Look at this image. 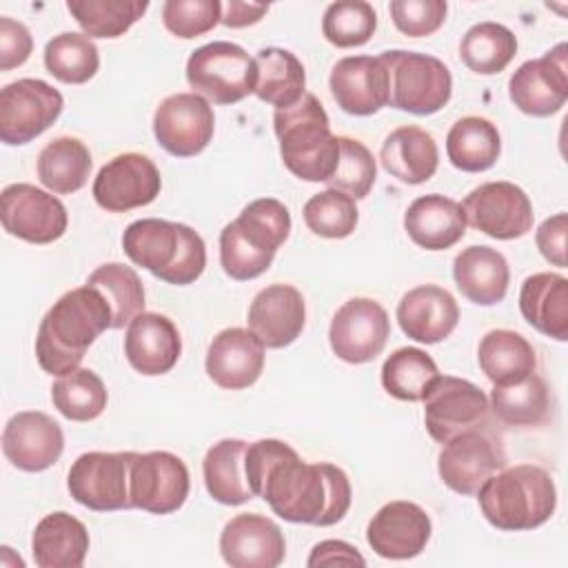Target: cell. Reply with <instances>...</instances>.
<instances>
[{"mask_svg":"<svg viewBox=\"0 0 568 568\" xmlns=\"http://www.w3.org/2000/svg\"><path fill=\"white\" fill-rule=\"evenodd\" d=\"M519 311L539 333L568 339V280L559 273H535L524 280L519 291Z\"/></svg>","mask_w":568,"mask_h":568,"instance_id":"1f68e13d","label":"cell"},{"mask_svg":"<svg viewBox=\"0 0 568 568\" xmlns=\"http://www.w3.org/2000/svg\"><path fill=\"white\" fill-rule=\"evenodd\" d=\"M246 479L284 521L333 526L351 508L353 490L346 473L335 464H308L280 439L246 444Z\"/></svg>","mask_w":568,"mask_h":568,"instance_id":"6da1fadb","label":"cell"},{"mask_svg":"<svg viewBox=\"0 0 568 568\" xmlns=\"http://www.w3.org/2000/svg\"><path fill=\"white\" fill-rule=\"evenodd\" d=\"M397 322L410 339L437 344L455 331L459 322V306L446 288L437 284H422L399 300Z\"/></svg>","mask_w":568,"mask_h":568,"instance_id":"4316f807","label":"cell"},{"mask_svg":"<svg viewBox=\"0 0 568 568\" xmlns=\"http://www.w3.org/2000/svg\"><path fill=\"white\" fill-rule=\"evenodd\" d=\"M291 233V213L275 197L248 202L220 233V264L237 282L262 275Z\"/></svg>","mask_w":568,"mask_h":568,"instance_id":"277c9868","label":"cell"},{"mask_svg":"<svg viewBox=\"0 0 568 568\" xmlns=\"http://www.w3.org/2000/svg\"><path fill=\"white\" fill-rule=\"evenodd\" d=\"M64 448L60 424L40 410L16 413L2 430V453L11 466L40 473L53 466Z\"/></svg>","mask_w":568,"mask_h":568,"instance_id":"44dd1931","label":"cell"},{"mask_svg":"<svg viewBox=\"0 0 568 568\" xmlns=\"http://www.w3.org/2000/svg\"><path fill=\"white\" fill-rule=\"evenodd\" d=\"M44 67L60 82L84 84L95 75L100 67V53L87 33L67 31L53 36L47 42Z\"/></svg>","mask_w":568,"mask_h":568,"instance_id":"7bdbcfd3","label":"cell"},{"mask_svg":"<svg viewBox=\"0 0 568 568\" xmlns=\"http://www.w3.org/2000/svg\"><path fill=\"white\" fill-rule=\"evenodd\" d=\"M379 160L384 171L399 182L422 184L435 175L439 164V151L426 129L406 124L386 135Z\"/></svg>","mask_w":568,"mask_h":568,"instance_id":"4dcf8cb0","label":"cell"},{"mask_svg":"<svg viewBox=\"0 0 568 568\" xmlns=\"http://www.w3.org/2000/svg\"><path fill=\"white\" fill-rule=\"evenodd\" d=\"M408 237L426 251H444L466 235V215L459 202L439 193L419 195L404 213Z\"/></svg>","mask_w":568,"mask_h":568,"instance_id":"83f0119b","label":"cell"},{"mask_svg":"<svg viewBox=\"0 0 568 568\" xmlns=\"http://www.w3.org/2000/svg\"><path fill=\"white\" fill-rule=\"evenodd\" d=\"M191 479L186 464L166 450L135 453L131 466V504L153 515H169L182 508Z\"/></svg>","mask_w":568,"mask_h":568,"instance_id":"e0dca14e","label":"cell"},{"mask_svg":"<svg viewBox=\"0 0 568 568\" xmlns=\"http://www.w3.org/2000/svg\"><path fill=\"white\" fill-rule=\"evenodd\" d=\"M490 408L508 426H539L550 413V390L539 375L530 373L517 384L493 386Z\"/></svg>","mask_w":568,"mask_h":568,"instance_id":"ab89813d","label":"cell"},{"mask_svg":"<svg viewBox=\"0 0 568 568\" xmlns=\"http://www.w3.org/2000/svg\"><path fill=\"white\" fill-rule=\"evenodd\" d=\"M222 20V2L217 0H166L162 7L164 27L184 40L211 31Z\"/></svg>","mask_w":568,"mask_h":568,"instance_id":"c3c4849f","label":"cell"},{"mask_svg":"<svg viewBox=\"0 0 568 568\" xmlns=\"http://www.w3.org/2000/svg\"><path fill=\"white\" fill-rule=\"evenodd\" d=\"M388 71V104L413 115H430L444 109L453 93L448 67L428 53L384 51L379 53Z\"/></svg>","mask_w":568,"mask_h":568,"instance_id":"52a82bcc","label":"cell"},{"mask_svg":"<svg viewBox=\"0 0 568 568\" xmlns=\"http://www.w3.org/2000/svg\"><path fill=\"white\" fill-rule=\"evenodd\" d=\"M437 379L439 371L435 359L415 346L397 348L382 366V386L402 402H424Z\"/></svg>","mask_w":568,"mask_h":568,"instance_id":"74e56055","label":"cell"},{"mask_svg":"<svg viewBox=\"0 0 568 568\" xmlns=\"http://www.w3.org/2000/svg\"><path fill=\"white\" fill-rule=\"evenodd\" d=\"M515 53L517 38L508 27L499 22H477L464 33L459 42L462 62L479 75L504 71Z\"/></svg>","mask_w":568,"mask_h":568,"instance_id":"f35d334b","label":"cell"},{"mask_svg":"<svg viewBox=\"0 0 568 568\" xmlns=\"http://www.w3.org/2000/svg\"><path fill=\"white\" fill-rule=\"evenodd\" d=\"M506 466L501 442L484 426L444 442L437 457L442 481L457 495H477L479 486Z\"/></svg>","mask_w":568,"mask_h":568,"instance_id":"8fae6325","label":"cell"},{"mask_svg":"<svg viewBox=\"0 0 568 568\" xmlns=\"http://www.w3.org/2000/svg\"><path fill=\"white\" fill-rule=\"evenodd\" d=\"M477 359L481 373L493 382V386L517 384L535 373L537 366L532 344L508 328L488 331L479 342Z\"/></svg>","mask_w":568,"mask_h":568,"instance_id":"d6a6232c","label":"cell"},{"mask_svg":"<svg viewBox=\"0 0 568 568\" xmlns=\"http://www.w3.org/2000/svg\"><path fill=\"white\" fill-rule=\"evenodd\" d=\"M302 215H304L306 226L315 235L328 237V240H342L355 231L359 211H357L353 197H348L346 193H339L335 189H326L322 193H315L304 204Z\"/></svg>","mask_w":568,"mask_h":568,"instance_id":"bcb514c9","label":"cell"},{"mask_svg":"<svg viewBox=\"0 0 568 568\" xmlns=\"http://www.w3.org/2000/svg\"><path fill=\"white\" fill-rule=\"evenodd\" d=\"M377 29V13L364 0H339L326 7L322 18L324 38L339 47L353 49L366 44Z\"/></svg>","mask_w":568,"mask_h":568,"instance_id":"f6af8a7d","label":"cell"},{"mask_svg":"<svg viewBox=\"0 0 568 568\" xmlns=\"http://www.w3.org/2000/svg\"><path fill=\"white\" fill-rule=\"evenodd\" d=\"M186 82L215 104H235L255 93L257 64L235 42H209L189 55Z\"/></svg>","mask_w":568,"mask_h":568,"instance_id":"ba28073f","label":"cell"},{"mask_svg":"<svg viewBox=\"0 0 568 568\" xmlns=\"http://www.w3.org/2000/svg\"><path fill=\"white\" fill-rule=\"evenodd\" d=\"M113 313L95 286L64 293L42 317L36 335V357L44 373L67 375L80 366L95 337L111 328Z\"/></svg>","mask_w":568,"mask_h":568,"instance_id":"7a4b0ae2","label":"cell"},{"mask_svg":"<svg viewBox=\"0 0 568 568\" xmlns=\"http://www.w3.org/2000/svg\"><path fill=\"white\" fill-rule=\"evenodd\" d=\"M466 224L495 240H515L532 229V204L513 182H486L464 197Z\"/></svg>","mask_w":568,"mask_h":568,"instance_id":"4fadbf2b","label":"cell"},{"mask_svg":"<svg viewBox=\"0 0 568 568\" xmlns=\"http://www.w3.org/2000/svg\"><path fill=\"white\" fill-rule=\"evenodd\" d=\"M481 515L499 530H532L557 508L552 477L532 464H517L490 475L477 490Z\"/></svg>","mask_w":568,"mask_h":568,"instance_id":"5b68a950","label":"cell"},{"mask_svg":"<svg viewBox=\"0 0 568 568\" xmlns=\"http://www.w3.org/2000/svg\"><path fill=\"white\" fill-rule=\"evenodd\" d=\"M377 178V164L373 153L353 138L339 135V162L335 173L326 180L328 189L346 193L353 200H362L371 193Z\"/></svg>","mask_w":568,"mask_h":568,"instance_id":"7dc6e473","label":"cell"},{"mask_svg":"<svg viewBox=\"0 0 568 568\" xmlns=\"http://www.w3.org/2000/svg\"><path fill=\"white\" fill-rule=\"evenodd\" d=\"M91 153L78 138H55L38 155L40 182L60 195L80 191L91 175Z\"/></svg>","mask_w":568,"mask_h":568,"instance_id":"8d00e7d4","label":"cell"},{"mask_svg":"<svg viewBox=\"0 0 568 568\" xmlns=\"http://www.w3.org/2000/svg\"><path fill=\"white\" fill-rule=\"evenodd\" d=\"M255 64V95L262 102L273 104L275 109H286L304 95L306 73L295 53L280 47H266L257 51Z\"/></svg>","mask_w":568,"mask_h":568,"instance_id":"d590c367","label":"cell"},{"mask_svg":"<svg viewBox=\"0 0 568 568\" xmlns=\"http://www.w3.org/2000/svg\"><path fill=\"white\" fill-rule=\"evenodd\" d=\"M31 552L40 568H80L89 552V530L69 513H49L33 530Z\"/></svg>","mask_w":568,"mask_h":568,"instance_id":"f546056e","label":"cell"},{"mask_svg":"<svg viewBox=\"0 0 568 568\" xmlns=\"http://www.w3.org/2000/svg\"><path fill=\"white\" fill-rule=\"evenodd\" d=\"M87 284L106 297L113 313L111 328H122L135 315L144 313V286L131 266L120 262L102 264L89 275Z\"/></svg>","mask_w":568,"mask_h":568,"instance_id":"ee69618b","label":"cell"},{"mask_svg":"<svg viewBox=\"0 0 568 568\" xmlns=\"http://www.w3.org/2000/svg\"><path fill=\"white\" fill-rule=\"evenodd\" d=\"M215 131L211 104L197 93H173L160 102L153 115L158 144L175 158L202 153Z\"/></svg>","mask_w":568,"mask_h":568,"instance_id":"ac0fdd59","label":"cell"},{"mask_svg":"<svg viewBox=\"0 0 568 568\" xmlns=\"http://www.w3.org/2000/svg\"><path fill=\"white\" fill-rule=\"evenodd\" d=\"M446 153L455 169L466 173L488 171L501 153L497 126L479 115L457 120L446 135Z\"/></svg>","mask_w":568,"mask_h":568,"instance_id":"e575fe53","label":"cell"},{"mask_svg":"<svg viewBox=\"0 0 568 568\" xmlns=\"http://www.w3.org/2000/svg\"><path fill=\"white\" fill-rule=\"evenodd\" d=\"M126 257L151 271L166 284H193L206 266V246L197 231L186 224L142 217L131 222L122 235Z\"/></svg>","mask_w":568,"mask_h":568,"instance_id":"3957f363","label":"cell"},{"mask_svg":"<svg viewBox=\"0 0 568 568\" xmlns=\"http://www.w3.org/2000/svg\"><path fill=\"white\" fill-rule=\"evenodd\" d=\"M448 4L444 0H393V24L408 38H424L435 33L446 20Z\"/></svg>","mask_w":568,"mask_h":568,"instance_id":"681fc988","label":"cell"},{"mask_svg":"<svg viewBox=\"0 0 568 568\" xmlns=\"http://www.w3.org/2000/svg\"><path fill=\"white\" fill-rule=\"evenodd\" d=\"M162 189L158 166L140 153H122L109 160L93 180V200L100 209L124 213L151 204Z\"/></svg>","mask_w":568,"mask_h":568,"instance_id":"d6986e66","label":"cell"},{"mask_svg":"<svg viewBox=\"0 0 568 568\" xmlns=\"http://www.w3.org/2000/svg\"><path fill=\"white\" fill-rule=\"evenodd\" d=\"M222 24L231 27V29H240V27H248L262 20V16L268 11L266 4H253V2H237L231 0L226 4H222Z\"/></svg>","mask_w":568,"mask_h":568,"instance_id":"db71d44e","label":"cell"},{"mask_svg":"<svg viewBox=\"0 0 568 568\" xmlns=\"http://www.w3.org/2000/svg\"><path fill=\"white\" fill-rule=\"evenodd\" d=\"M566 231H568V215L557 213L544 220L535 233L539 253L555 266H566Z\"/></svg>","mask_w":568,"mask_h":568,"instance_id":"816d5d0a","label":"cell"},{"mask_svg":"<svg viewBox=\"0 0 568 568\" xmlns=\"http://www.w3.org/2000/svg\"><path fill=\"white\" fill-rule=\"evenodd\" d=\"M311 568L313 566H335V564H351V566H364L366 559L357 552L355 546L346 544V541H339V539H326V541H320L308 561H306Z\"/></svg>","mask_w":568,"mask_h":568,"instance_id":"f5cc1de1","label":"cell"},{"mask_svg":"<svg viewBox=\"0 0 568 568\" xmlns=\"http://www.w3.org/2000/svg\"><path fill=\"white\" fill-rule=\"evenodd\" d=\"M244 455V439H220L206 450L202 462V475L204 486L215 501L226 506H240L255 497L246 479Z\"/></svg>","mask_w":568,"mask_h":568,"instance_id":"836d02e7","label":"cell"},{"mask_svg":"<svg viewBox=\"0 0 568 568\" xmlns=\"http://www.w3.org/2000/svg\"><path fill=\"white\" fill-rule=\"evenodd\" d=\"M2 226L9 235L31 244H49L64 235L69 215L64 204L33 186V184H9L0 195Z\"/></svg>","mask_w":568,"mask_h":568,"instance_id":"9a60e30c","label":"cell"},{"mask_svg":"<svg viewBox=\"0 0 568 568\" xmlns=\"http://www.w3.org/2000/svg\"><path fill=\"white\" fill-rule=\"evenodd\" d=\"M568 47L559 42L537 60H526L508 82L513 104L535 118L557 113L568 100Z\"/></svg>","mask_w":568,"mask_h":568,"instance_id":"2e32d148","label":"cell"},{"mask_svg":"<svg viewBox=\"0 0 568 568\" xmlns=\"http://www.w3.org/2000/svg\"><path fill=\"white\" fill-rule=\"evenodd\" d=\"M135 453L91 450L80 455L67 477L71 497L98 513L133 508L131 466Z\"/></svg>","mask_w":568,"mask_h":568,"instance_id":"9c48e42d","label":"cell"},{"mask_svg":"<svg viewBox=\"0 0 568 568\" xmlns=\"http://www.w3.org/2000/svg\"><path fill=\"white\" fill-rule=\"evenodd\" d=\"M62 106V93L44 80L22 78L2 87L0 140L9 146L36 140L60 118Z\"/></svg>","mask_w":568,"mask_h":568,"instance_id":"30bf717a","label":"cell"},{"mask_svg":"<svg viewBox=\"0 0 568 568\" xmlns=\"http://www.w3.org/2000/svg\"><path fill=\"white\" fill-rule=\"evenodd\" d=\"M453 277L466 300L479 306H493L506 297L510 268L499 251L473 244L455 255Z\"/></svg>","mask_w":568,"mask_h":568,"instance_id":"f1b7e54d","label":"cell"},{"mask_svg":"<svg viewBox=\"0 0 568 568\" xmlns=\"http://www.w3.org/2000/svg\"><path fill=\"white\" fill-rule=\"evenodd\" d=\"M488 410L486 393L462 377L439 375L424 397V424L428 435L439 444L464 430L486 426Z\"/></svg>","mask_w":568,"mask_h":568,"instance_id":"7c38bea8","label":"cell"},{"mask_svg":"<svg viewBox=\"0 0 568 568\" xmlns=\"http://www.w3.org/2000/svg\"><path fill=\"white\" fill-rule=\"evenodd\" d=\"M220 552L233 568H277L284 561L286 541L273 519L242 513L222 528Z\"/></svg>","mask_w":568,"mask_h":568,"instance_id":"ffe728a7","label":"cell"},{"mask_svg":"<svg viewBox=\"0 0 568 568\" xmlns=\"http://www.w3.org/2000/svg\"><path fill=\"white\" fill-rule=\"evenodd\" d=\"M67 9L89 38H120L149 9L146 0H67Z\"/></svg>","mask_w":568,"mask_h":568,"instance_id":"60d3db41","label":"cell"},{"mask_svg":"<svg viewBox=\"0 0 568 568\" xmlns=\"http://www.w3.org/2000/svg\"><path fill=\"white\" fill-rule=\"evenodd\" d=\"M328 87L337 106L351 115H373L388 104V71L379 55L337 60Z\"/></svg>","mask_w":568,"mask_h":568,"instance_id":"603a6c76","label":"cell"},{"mask_svg":"<svg viewBox=\"0 0 568 568\" xmlns=\"http://www.w3.org/2000/svg\"><path fill=\"white\" fill-rule=\"evenodd\" d=\"M204 366L220 388H248L262 375L264 344L248 328H224L209 344Z\"/></svg>","mask_w":568,"mask_h":568,"instance_id":"d4e9b609","label":"cell"},{"mask_svg":"<svg viewBox=\"0 0 568 568\" xmlns=\"http://www.w3.org/2000/svg\"><path fill=\"white\" fill-rule=\"evenodd\" d=\"M33 49V38L22 22L11 18H0V69L9 71L29 60Z\"/></svg>","mask_w":568,"mask_h":568,"instance_id":"f907efd6","label":"cell"},{"mask_svg":"<svg viewBox=\"0 0 568 568\" xmlns=\"http://www.w3.org/2000/svg\"><path fill=\"white\" fill-rule=\"evenodd\" d=\"M388 335V313L371 297H353L344 302L333 315L328 328L333 353L348 364L373 362L384 351Z\"/></svg>","mask_w":568,"mask_h":568,"instance_id":"5bb4252c","label":"cell"},{"mask_svg":"<svg viewBox=\"0 0 568 568\" xmlns=\"http://www.w3.org/2000/svg\"><path fill=\"white\" fill-rule=\"evenodd\" d=\"M182 353L178 326L160 313L135 315L124 335V355L129 364L142 375L169 373Z\"/></svg>","mask_w":568,"mask_h":568,"instance_id":"484cf974","label":"cell"},{"mask_svg":"<svg viewBox=\"0 0 568 568\" xmlns=\"http://www.w3.org/2000/svg\"><path fill=\"white\" fill-rule=\"evenodd\" d=\"M273 129L284 166L300 180L326 182L339 162V135L331 133L328 115L313 93L293 106L275 109Z\"/></svg>","mask_w":568,"mask_h":568,"instance_id":"8992f818","label":"cell"},{"mask_svg":"<svg viewBox=\"0 0 568 568\" xmlns=\"http://www.w3.org/2000/svg\"><path fill=\"white\" fill-rule=\"evenodd\" d=\"M51 399L62 417L71 422H91L102 415L109 395L104 382L91 368H75L53 382Z\"/></svg>","mask_w":568,"mask_h":568,"instance_id":"b9f144b4","label":"cell"},{"mask_svg":"<svg viewBox=\"0 0 568 568\" xmlns=\"http://www.w3.org/2000/svg\"><path fill=\"white\" fill-rule=\"evenodd\" d=\"M246 322L248 331L266 348H284L293 344L304 328V297L291 284H271L253 297Z\"/></svg>","mask_w":568,"mask_h":568,"instance_id":"cb8c5ba5","label":"cell"},{"mask_svg":"<svg viewBox=\"0 0 568 568\" xmlns=\"http://www.w3.org/2000/svg\"><path fill=\"white\" fill-rule=\"evenodd\" d=\"M433 532L430 517L413 501L384 504L366 528L368 546L384 559H410L417 557Z\"/></svg>","mask_w":568,"mask_h":568,"instance_id":"7402d4cb","label":"cell"}]
</instances>
